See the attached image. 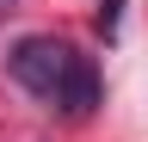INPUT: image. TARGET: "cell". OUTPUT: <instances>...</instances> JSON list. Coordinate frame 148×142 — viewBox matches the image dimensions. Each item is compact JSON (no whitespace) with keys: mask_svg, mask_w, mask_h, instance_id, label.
I'll list each match as a JSON object with an SVG mask.
<instances>
[{"mask_svg":"<svg viewBox=\"0 0 148 142\" xmlns=\"http://www.w3.org/2000/svg\"><path fill=\"white\" fill-rule=\"evenodd\" d=\"M74 49L62 43V37H18L12 43V56H6V68H12V80L25 86V93H37V99H49V105H62V93H68V74H74Z\"/></svg>","mask_w":148,"mask_h":142,"instance_id":"6da1fadb","label":"cell"},{"mask_svg":"<svg viewBox=\"0 0 148 142\" xmlns=\"http://www.w3.org/2000/svg\"><path fill=\"white\" fill-rule=\"evenodd\" d=\"M62 105H68V111H92V105H99V74H92V62H86V56L74 62V74H68V93H62Z\"/></svg>","mask_w":148,"mask_h":142,"instance_id":"7a4b0ae2","label":"cell"},{"mask_svg":"<svg viewBox=\"0 0 148 142\" xmlns=\"http://www.w3.org/2000/svg\"><path fill=\"white\" fill-rule=\"evenodd\" d=\"M117 19H123V0H99V31L117 37Z\"/></svg>","mask_w":148,"mask_h":142,"instance_id":"3957f363","label":"cell"},{"mask_svg":"<svg viewBox=\"0 0 148 142\" xmlns=\"http://www.w3.org/2000/svg\"><path fill=\"white\" fill-rule=\"evenodd\" d=\"M0 6H6V0H0Z\"/></svg>","mask_w":148,"mask_h":142,"instance_id":"277c9868","label":"cell"}]
</instances>
